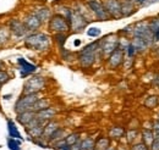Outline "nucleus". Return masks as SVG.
I'll use <instances>...</instances> for the list:
<instances>
[{
    "mask_svg": "<svg viewBox=\"0 0 159 150\" xmlns=\"http://www.w3.org/2000/svg\"><path fill=\"white\" fill-rule=\"evenodd\" d=\"M77 62L81 68H91L97 60L102 59L99 51V39L83 46L76 55Z\"/></svg>",
    "mask_w": 159,
    "mask_h": 150,
    "instance_id": "nucleus-1",
    "label": "nucleus"
},
{
    "mask_svg": "<svg viewBox=\"0 0 159 150\" xmlns=\"http://www.w3.org/2000/svg\"><path fill=\"white\" fill-rule=\"evenodd\" d=\"M23 45L33 51H48L52 46V38L44 32H32L23 38Z\"/></svg>",
    "mask_w": 159,
    "mask_h": 150,
    "instance_id": "nucleus-2",
    "label": "nucleus"
},
{
    "mask_svg": "<svg viewBox=\"0 0 159 150\" xmlns=\"http://www.w3.org/2000/svg\"><path fill=\"white\" fill-rule=\"evenodd\" d=\"M119 43V34L118 33H109L99 39V51L102 59L107 60L108 56L118 49Z\"/></svg>",
    "mask_w": 159,
    "mask_h": 150,
    "instance_id": "nucleus-3",
    "label": "nucleus"
},
{
    "mask_svg": "<svg viewBox=\"0 0 159 150\" xmlns=\"http://www.w3.org/2000/svg\"><path fill=\"white\" fill-rule=\"evenodd\" d=\"M47 81L43 76L39 75H31V77L25 82L22 94H34L40 93L45 89Z\"/></svg>",
    "mask_w": 159,
    "mask_h": 150,
    "instance_id": "nucleus-4",
    "label": "nucleus"
},
{
    "mask_svg": "<svg viewBox=\"0 0 159 150\" xmlns=\"http://www.w3.org/2000/svg\"><path fill=\"white\" fill-rule=\"evenodd\" d=\"M48 31L53 34L55 33H69L70 32V23L69 20L65 19L59 14H53L49 22L47 23Z\"/></svg>",
    "mask_w": 159,
    "mask_h": 150,
    "instance_id": "nucleus-5",
    "label": "nucleus"
},
{
    "mask_svg": "<svg viewBox=\"0 0 159 150\" xmlns=\"http://www.w3.org/2000/svg\"><path fill=\"white\" fill-rule=\"evenodd\" d=\"M132 37H139L146 39L148 43H151L152 45L154 44V37H153V32L149 28V22L148 20H139L134 23V36Z\"/></svg>",
    "mask_w": 159,
    "mask_h": 150,
    "instance_id": "nucleus-6",
    "label": "nucleus"
},
{
    "mask_svg": "<svg viewBox=\"0 0 159 150\" xmlns=\"http://www.w3.org/2000/svg\"><path fill=\"white\" fill-rule=\"evenodd\" d=\"M39 93H34V94H22L20 98L16 100L15 103V106H14V110L16 113H23V111H30L32 110L34 103L39 99Z\"/></svg>",
    "mask_w": 159,
    "mask_h": 150,
    "instance_id": "nucleus-7",
    "label": "nucleus"
},
{
    "mask_svg": "<svg viewBox=\"0 0 159 150\" xmlns=\"http://www.w3.org/2000/svg\"><path fill=\"white\" fill-rule=\"evenodd\" d=\"M86 4L88 6V9L91 10V12H92L96 21L104 22V21H110L111 20L108 11L105 10V7L103 5V1H100V0H86Z\"/></svg>",
    "mask_w": 159,
    "mask_h": 150,
    "instance_id": "nucleus-8",
    "label": "nucleus"
},
{
    "mask_svg": "<svg viewBox=\"0 0 159 150\" xmlns=\"http://www.w3.org/2000/svg\"><path fill=\"white\" fill-rule=\"evenodd\" d=\"M69 23H70V32H75V33H80L83 29L87 28L88 26V20L86 19L83 15H81L79 11L72 9L71 16L69 19Z\"/></svg>",
    "mask_w": 159,
    "mask_h": 150,
    "instance_id": "nucleus-9",
    "label": "nucleus"
},
{
    "mask_svg": "<svg viewBox=\"0 0 159 150\" xmlns=\"http://www.w3.org/2000/svg\"><path fill=\"white\" fill-rule=\"evenodd\" d=\"M7 27L11 32V36L16 38H25L27 34H30L27 27L25 26L23 21L21 19H16V17L10 19L7 22Z\"/></svg>",
    "mask_w": 159,
    "mask_h": 150,
    "instance_id": "nucleus-10",
    "label": "nucleus"
},
{
    "mask_svg": "<svg viewBox=\"0 0 159 150\" xmlns=\"http://www.w3.org/2000/svg\"><path fill=\"white\" fill-rule=\"evenodd\" d=\"M44 125L42 121H39L38 118H33L27 126H25V130L27 132V134L33 138V139H38V138H42L43 135V130H44Z\"/></svg>",
    "mask_w": 159,
    "mask_h": 150,
    "instance_id": "nucleus-11",
    "label": "nucleus"
},
{
    "mask_svg": "<svg viewBox=\"0 0 159 150\" xmlns=\"http://www.w3.org/2000/svg\"><path fill=\"white\" fill-rule=\"evenodd\" d=\"M103 5L111 20H121V0H103Z\"/></svg>",
    "mask_w": 159,
    "mask_h": 150,
    "instance_id": "nucleus-12",
    "label": "nucleus"
},
{
    "mask_svg": "<svg viewBox=\"0 0 159 150\" xmlns=\"http://www.w3.org/2000/svg\"><path fill=\"white\" fill-rule=\"evenodd\" d=\"M22 21H23V23H25V26L27 27V29H28L30 33L37 32L40 27L43 26V23H42V21L39 20V17H38L32 10H31L30 12H27V14L23 16Z\"/></svg>",
    "mask_w": 159,
    "mask_h": 150,
    "instance_id": "nucleus-13",
    "label": "nucleus"
},
{
    "mask_svg": "<svg viewBox=\"0 0 159 150\" xmlns=\"http://www.w3.org/2000/svg\"><path fill=\"white\" fill-rule=\"evenodd\" d=\"M125 60V53L122 50H120L119 48L116 50H114L107 59V66L111 70H116L124 64Z\"/></svg>",
    "mask_w": 159,
    "mask_h": 150,
    "instance_id": "nucleus-14",
    "label": "nucleus"
},
{
    "mask_svg": "<svg viewBox=\"0 0 159 150\" xmlns=\"http://www.w3.org/2000/svg\"><path fill=\"white\" fill-rule=\"evenodd\" d=\"M32 11L39 17V20L42 21L43 24H47V23L49 22L50 17L53 16V14H54L53 9H50V7L47 6V5H37V6L33 7Z\"/></svg>",
    "mask_w": 159,
    "mask_h": 150,
    "instance_id": "nucleus-15",
    "label": "nucleus"
},
{
    "mask_svg": "<svg viewBox=\"0 0 159 150\" xmlns=\"http://www.w3.org/2000/svg\"><path fill=\"white\" fill-rule=\"evenodd\" d=\"M17 64L20 66V76L21 78H26L28 76L33 75L36 71H37V66L28 62L26 59L23 57H19L17 59Z\"/></svg>",
    "mask_w": 159,
    "mask_h": 150,
    "instance_id": "nucleus-16",
    "label": "nucleus"
},
{
    "mask_svg": "<svg viewBox=\"0 0 159 150\" xmlns=\"http://www.w3.org/2000/svg\"><path fill=\"white\" fill-rule=\"evenodd\" d=\"M57 116V110L53 106H49L47 109H43L38 113H36V118H38L43 123H47L52 120H54Z\"/></svg>",
    "mask_w": 159,
    "mask_h": 150,
    "instance_id": "nucleus-17",
    "label": "nucleus"
},
{
    "mask_svg": "<svg viewBox=\"0 0 159 150\" xmlns=\"http://www.w3.org/2000/svg\"><path fill=\"white\" fill-rule=\"evenodd\" d=\"M53 11H54V14H59L61 16H64L65 19L69 20L71 16V12H72V6H70L62 1H59L53 5Z\"/></svg>",
    "mask_w": 159,
    "mask_h": 150,
    "instance_id": "nucleus-18",
    "label": "nucleus"
},
{
    "mask_svg": "<svg viewBox=\"0 0 159 150\" xmlns=\"http://www.w3.org/2000/svg\"><path fill=\"white\" fill-rule=\"evenodd\" d=\"M131 44H132V46L136 49L137 54H142V53L147 51V50L152 46V44H151V43H148L146 39L139 38V37H132L131 38Z\"/></svg>",
    "mask_w": 159,
    "mask_h": 150,
    "instance_id": "nucleus-19",
    "label": "nucleus"
},
{
    "mask_svg": "<svg viewBox=\"0 0 159 150\" xmlns=\"http://www.w3.org/2000/svg\"><path fill=\"white\" fill-rule=\"evenodd\" d=\"M139 11V7L129 1H125V0H121V17L122 19H127V17H131L134 16L136 12Z\"/></svg>",
    "mask_w": 159,
    "mask_h": 150,
    "instance_id": "nucleus-20",
    "label": "nucleus"
},
{
    "mask_svg": "<svg viewBox=\"0 0 159 150\" xmlns=\"http://www.w3.org/2000/svg\"><path fill=\"white\" fill-rule=\"evenodd\" d=\"M59 127H60V125L57 121H54V120L47 122V123L44 125V130H43V135H42V138H44V139L48 142L49 138H50V135L57 131Z\"/></svg>",
    "mask_w": 159,
    "mask_h": 150,
    "instance_id": "nucleus-21",
    "label": "nucleus"
},
{
    "mask_svg": "<svg viewBox=\"0 0 159 150\" xmlns=\"http://www.w3.org/2000/svg\"><path fill=\"white\" fill-rule=\"evenodd\" d=\"M17 115V121H19V123L22 125L23 127L25 126H27L34 117H36V113L34 111H32V110H30V111H23V113H16Z\"/></svg>",
    "mask_w": 159,
    "mask_h": 150,
    "instance_id": "nucleus-22",
    "label": "nucleus"
},
{
    "mask_svg": "<svg viewBox=\"0 0 159 150\" xmlns=\"http://www.w3.org/2000/svg\"><path fill=\"white\" fill-rule=\"evenodd\" d=\"M7 132H9V137L16 138V139H21V140H22V135H21L20 131H19L16 123L14 122V120H11V118L7 120Z\"/></svg>",
    "mask_w": 159,
    "mask_h": 150,
    "instance_id": "nucleus-23",
    "label": "nucleus"
},
{
    "mask_svg": "<svg viewBox=\"0 0 159 150\" xmlns=\"http://www.w3.org/2000/svg\"><path fill=\"white\" fill-rule=\"evenodd\" d=\"M141 138H142V142L144 144L151 147V144L153 143V140L156 138V134H154V132L152 131V128H143L142 133H141Z\"/></svg>",
    "mask_w": 159,
    "mask_h": 150,
    "instance_id": "nucleus-24",
    "label": "nucleus"
},
{
    "mask_svg": "<svg viewBox=\"0 0 159 150\" xmlns=\"http://www.w3.org/2000/svg\"><path fill=\"white\" fill-rule=\"evenodd\" d=\"M11 37V32L7 27V24H0V45L6 44Z\"/></svg>",
    "mask_w": 159,
    "mask_h": 150,
    "instance_id": "nucleus-25",
    "label": "nucleus"
},
{
    "mask_svg": "<svg viewBox=\"0 0 159 150\" xmlns=\"http://www.w3.org/2000/svg\"><path fill=\"white\" fill-rule=\"evenodd\" d=\"M49 106H50V100H49V99H47V98H39V99L34 103V105H33V108H32V111L38 113V111L43 110V109H47V108H49Z\"/></svg>",
    "mask_w": 159,
    "mask_h": 150,
    "instance_id": "nucleus-26",
    "label": "nucleus"
},
{
    "mask_svg": "<svg viewBox=\"0 0 159 150\" xmlns=\"http://www.w3.org/2000/svg\"><path fill=\"white\" fill-rule=\"evenodd\" d=\"M126 131L124 130V127L120 126H114L109 130V138L110 139H121L125 135Z\"/></svg>",
    "mask_w": 159,
    "mask_h": 150,
    "instance_id": "nucleus-27",
    "label": "nucleus"
},
{
    "mask_svg": "<svg viewBox=\"0 0 159 150\" xmlns=\"http://www.w3.org/2000/svg\"><path fill=\"white\" fill-rule=\"evenodd\" d=\"M96 149V140L93 138H86L80 140V150H94Z\"/></svg>",
    "mask_w": 159,
    "mask_h": 150,
    "instance_id": "nucleus-28",
    "label": "nucleus"
},
{
    "mask_svg": "<svg viewBox=\"0 0 159 150\" xmlns=\"http://www.w3.org/2000/svg\"><path fill=\"white\" fill-rule=\"evenodd\" d=\"M110 138L109 137H99L96 140V150H105L108 149L110 145Z\"/></svg>",
    "mask_w": 159,
    "mask_h": 150,
    "instance_id": "nucleus-29",
    "label": "nucleus"
},
{
    "mask_svg": "<svg viewBox=\"0 0 159 150\" xmlns=\"http://www.w3.org/2000/svg\"><path fill=\"white\" fill-rule=\"evenodd\" d=\"M65 137H66V132H65V130H64L62 127H59L57 131L50 135V138H49L48 142H49V143H55V142H58V140L65 139Z\"/></svg>",
    "mask_w": 159,
    "mask_h": 150,
    "instance_id": "nucleus-30",
    "label": "nucleus"
},
{
    "mask_svg": "<svg viewBox=\"0 0 159 150\" xmlns=\"http://www.w3.org/2000/svg\"><path fill=\"white\" fill-rule=\"evenodd\" d=\"M125 135H126V140H127V143H129V144H134V143H136V140L139 139V133L136 128H131V130L126 131Z\"/></svg>",
    "mask_w": 159,
    "mask_h": 150,
    "instance_id": "nucleus-31",
    "label": "nucleus"
},
{
    "mask_svg": "<svg viewBox=\"0 0 159 150\" xmlns=\"http://www.w3.org/2000/svg\"><path fill=\"white\" fill-rule=\"evenodd\" d=\"M159 105V96L158 95H151L144 100V106L147 109H156Z\"/></svg>",
    "mask_w": 159,
    "mask_h": 150,
    "instance_id": "nucleus-32",
    "label": "nucleus"
},
{
    "mask_svg": "<svg viewBox=\"0 0 159 150\" xmlns=\"http://www.w3.org/2000/svg\"><path fill=\"white\" fill-rule=\"evenodd\" d=\"M53 39L57 43V45L59 46V49H61V48H64V45L67 40V33H55L53 36Z\"/></svg>",
    "mask_w": 159,
    "mask_h": 150,
    "instance_id": "nucleus-33",
    "label": "nucleus"
},
{
    "mask_svg": "<svg viewBox=\"0 0 159 150\" xmlns=\"http://www.w3.org/2000/svg\"><path fill=\"white\" fill-rule=\"evenodd\" d=\"M80 140V134L79 133H70V134H67L66 137H65V143L67 144V145H70V147H72V145H75L76 143H79Z\"/></svg>",
    "mask_w": 159,
    "mask_h": 150,
    "instance_id": "nucleus-34",
    "label": "nucleus"
},
{
    "mask_svg": "<svg viewBox=\"0 0 159 150\" xmlns=\"http://www.w3.org/2000/svg\"><path fill=\"white\" fill-rule=\"evenodd\" d=\"M21 144L22 140L21 139H16V138H7V147L10 150H21Z\"/></svg>",
    "mask_w": 159,
    "mask_h": 150,
    "instance_id": "nucleus-35",
    "label": "nucleus"
},
{
    "mask_svg": "<svg viewBox=\"0 0 159 150\" xmlns=\"http://www.w3.org/2000/svg\"><path fill=\"white\" fill-rule=\"evenodd\" d=\"M60 54H61V59L65 61H71L75 59V54L70 50H67L66 48H61L60 49Z\"/></svg>",
    "mask_w": 159,
    "mask_h": 150,
    "instance_id": "nucleus-36",
    "label": "nucleus"
},
{
    "mask_svg": "<svg viewBox=\"0 0 159 150\" xmlns=\"http://www.w3.org/2000/svg\"><path fill=\"white\" fill-rule=\"evenodd\" d=\"M87 36L91 38H99L102 36V29L98 27H89L87 28Z\"/></svg>",
    "mask_w": 159,
    "mask_h": 150,
    "instance_id": "nucleus-37",
    "label": "nucleus"
},
{
    "mask_svg": "<svg viewBox=\"0 0 159 150\" xmlns=\"http://www.w3.org/2000/svg\"><path fill=\"white\" fill-rule=\"evenodd\" d=\"M148 22H149V28L152 32H156L159 29V15L158 16H154V17H151L148 19Z\"/></svg>",
    "mask_w": 159,
    "mask_h": 150,
    "instance_id": "nucleus-38",
    "label": "nucleus"
},
{
    "mask_svg": "<svg viewBox=\"0 0 159 150\" xmlns=\"http://www.w3.org/2000/svg\"><path fill=\"white\" fill-rule=\"evenodd\" d=\"M125 1H129L134 5H136L137 7H146L148 5H151V0H125Z\"/></svg>",
    "mask_w": 159,
    "mask_h": 150,
    "instance_id": "nucleus-39",
    "label": "nucleus"
},
{
    "mask_svg": "<svg viewBox=\"0 0 159 150\" xmlns=\"http://www.w3.org/2000/svg\"><path fill=\"white\" fill-rule=\"evenodd\" d=\"M130 150H149V147L147 144H144L143 142H137V143L131 144Z\"/></svg>",
    "mask_w": 159,
    "mask_h": 150,
    "instance_id": "nucleus-40",
    "label": "nucleus"
},
{
    "mask_svg": "<svg viewBox=\"0 0 159 150\" xmlns=\"http://www.w3.org/2000/svg\"><path fill=\"white\" fill-rule=\"evenodd\" d=\"M9 81H10V75H9L6 71L0 70V86H2V84H5V83H7Z\"/></svg>",
    "mask_w": 159,
    "mask_h": 150,
    "instance_id": "nucleus-41",
    "label": "nucleus"
},
{
    "mask_svg": "<svg viewBox=\"0 0 159 150\" xmlns=\"http://www.w3.org/2000/svg\"><path fill=\"white\" fill-rule=\"evenodd\" d=\"M149 150H159V135H156L153 143L149 147Z\"/></svg>",
    "mask_w": 159,
    "mask_h": 150,
    "instance_id": "nucleus-42",
    "label": "nucleus"
},
{
    "mask_svg": "<svg viewBox=\"0 0 159 150\" xmlns=\"http://www.w3.org/2000/svg\"><path fill=\"white\" fill-rule=\"evenodd\" d=\"M152 131L154 132L156 135H159V120H154L152 122Z\"/></svg>",
    "mask_w": 159,
    "mask_h": 150,
    "instance_id": "nucleus-43",
    "label": "nucleus"
},
{
    "mask_svg": "<svg viewBox=\"0 0 159 150\" xmlns=\"http://www.w3.org/2000/svg\"><path fill=\"white\" fill-rule=\"evenodd\" d=\"M152 83H153L156 87H159V73L153 77V81H152Z\"/></svg>",
    "mask_w": 159,
    "mask_h": 150,
    "instance_id": "nucleus-44",
    "label": "nucleus"
},
{
    "mask_svg": "<svg viewBox=\"0 0 159 150\" xmlns=\"http://www.w3.org/2000/svg\"><path fill=\"white\" fill-rule=\"evenodd\" d=\"M153 37H154V43H159V29L153 32Z\"/></svg>",
    "mask_w": 159,
    "mask_h": 150,
    "instance_id": "nucleus-45",
    "label": "nucleus"
},
{
    "mask_svg": "<svg viewBox=\"0 0 159 150\" xmlns=\"http://www.w3.org/2000/svg\"><path fill=\"white\" fill-rule=\"evenodd\" d=\"M81 44H82L81 39H76V40H74V46H75V48H79Z\"/></svg>",
    "mask_w": 159,
    "mask_h": 150,
    "instance_id": "nucleus-46",
    "label": "nucleus"
},
{
    "mask_svg": "<svg viewBox=\"0 0 159 150\" xmlns=\"http://www.w3.org/2000/svg\"><path fill=\"white\" fill-rule=\"evenodd\" d=\"M11 96H12V95H11V94H6V95H4V96H2V98H4V99H5V100H10V98H11Z\"/></svg>",
    "mask_w": 159,
    "mask_h": 150,
    "instance_id": "nucleus-47",
    "label": "nucleus"
},
{
    "mask_svg": "<svg viewBox=\"0 0 159 150\" xmlns=\"http://www.w3.org/2000/svg\"><path fill=\"white\" fill-rule=\"evenodd\" d=\"M2 68H4V62L0 60V70H2Z\"/></svg>",
    "mask_w": 159,
    "mask_h": 150,
    "instance_id": "nucleus-48",
    "label": "nucleus"
},
{
    "mask_svg": "<svg viewBox=\"0 0 159 150\" xmlns=\"http://www.w3.org/2000/svg\"><path fill=\"white\" fill-rule=\"evenodd\" d=\"M105 150H115V148H114V147H109L108 149H105Z\"/></svg>",
    "mask_w": 159,
    "mask_h": 150,
    "instance_id": "nucleus-49",
    "label": "nucleus"
},
{
    "mask_svg": "<svg viewBox=\"0 0 159 150\" xmlns=\"http://www.w3.org/2000/svg\"><path fill=\"white\" fill-rule=\"evenodd\" d=\"M153 2H159V0H151V4H153Z\"/></svg>",
    "mask_w": 159,
    "mask_h": 150,
    "instance_id": "nucleus-50",
    "label": "nucleus"
},
{
    "mask_svg": "<svg viewBox=\"0 0 159 150\" xmlns=\"http://www.w3.org/2000/svg\"><path fill=\"white\" fill-rule=\"evenodd\" d=\"M129 150H130V149H129Z\"/></svg>",
    "mask_w": 159,
    "mask_h": 150,
    "instance_id": "nucleus-51",
    "label": "nucleus"
},
{
    "mask_svg": "<svg viewBox=\"0 0 159 150\" xmlns=\"http://www.w3.org/2000/svg\"><path fill=\"white\" fill-rule=\"evenodd\" d=\"M94 150H96V149H94Z\"/></svg>",
    "mask_w": 159,
    "mask_h": 150,
    "instance_id": "nucleus-52",
    "label": "nucleus"
}]
</instances>
